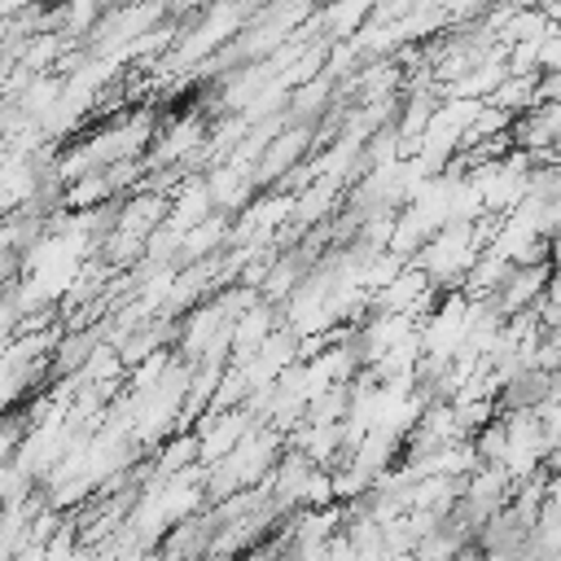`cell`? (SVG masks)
I'll return each mask as SVG.
<instances>
[{
	"label": "cell",
	"instance_id": "obj_3",
	"mask_svg": "<svg viewBox=\"0 0 561 561\" xmlns=\"http://www.w3.org/2000/svg\"><path fill=\"white\" fill-rule=\"evenodd\" d=\"M197 136H202V123L197 118H184L180 127H171L167 136H158V162H171V158H180V153H188L193 145H197Z\"/></svg>",
	"mask_w": 561,
	"mask_h": 561
},
{
	"label": "cell",
	"instance_id": "obj_4",
	"mask_svg": "<svg viewBox=\"0 0 561 561\" xmlns=\"http://www.w3.org/2000/svg\"><path fill=\"white\" fill-rule=\"evenodd\" d=\"M373 9V0H337L329 13H324V22H329V35L333 39H342V35H351L359 22H364V13Z\"/></svg>",
	"mask_w": 561,
	"mask_h": 561
},
{
	"label": "cell",
	"instance_id": "obj_1",
	"mask_svg": "<svg viewBox=\"0 0 561 561\" xmlns=\"http://www.w3.org/2000/svg\"><path fill=\"white\" fill-rule=\"evenodd\" d=\"M307 149V127H298V131H285V136H276V140H267L259 153V167H254V180L259 184H272L280 171H289L294 162H298V153Z\"/></svg>",
	"mask_w": 561,
	"mask_h": 561
},
{
	"label": "cell",
	"instance_id": "obj_2",
	"mask_svg": "<svg viewBox=\"0 0 561 561\" xmlns=\"http://www.w3.org/2000/svg\"><path fill=\"white\" fill-rule=\"evenodd\" d=\"M272 333V316H267V307H254L250 316H241L237 320V329H232V364H245L254 351H259V342Z\"/></svg>",
	"mask_w": 561,
	"mask_h": 561
},
{
	"label": "cell",
	"instance_id": "obj_5",
	"mask_svg": "<svg viewBox=\"0 0 561 561\" xmlns=\"http://www.w3.org/2000/svg\"><path fill=\"white\" fill-rule=\"evenodd\" d=\"M193 456H197V434H180L175 443H167V451H162V465H158V473L167 478V473L184 469V465H188Z\"/></svg>",
	"mask_w": 561,
	"mask_h": 561
}]
</instances>
